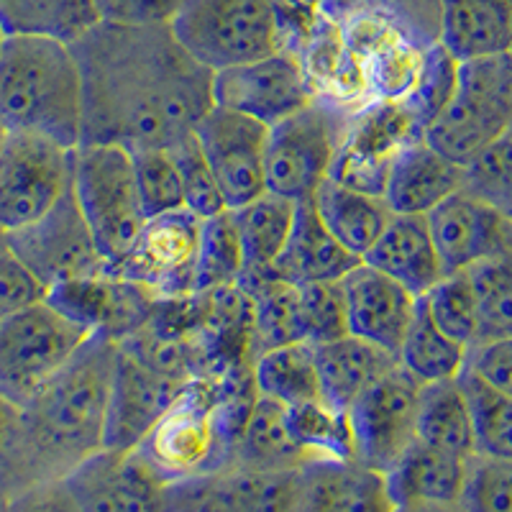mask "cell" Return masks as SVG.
<instances>
[{
    "mask_svg": "<svg viewBox=\"0 0 512 512\" xmlns=\"http://www.w3.org/2000/svg\"><path fill=\"white\" fill-rule=\"evenodd\" d=\"M423 384L405 369L392 367L349 408L354 461L384 474L415 441V420Z\"/></svg>",
    "mask_w": 512,
    "mask_h": 512,
    "instance_id": "12",
    "label": "cell"
},
{
    "mask_svg": "<svg viewBox=\"0 0 512 512\" xmlns=\"http://www.w3.org/2000/svg\"><path fill=\"white\" fill-rule=\"evenodd\" d=\"M464 369L512 397V336L472 346L466 354Z\"/></svg>",
    "mask_w": 512,
    "mask_h": 512,
    "instance_id": "48",
    "label": "cell"
},
{
    "mask_svg": "<svg viewBox=\"0 0 512 512\" xmlns=\"http://www.w3.org/2000/svg\"><path fill=\"white\" fill-rule=\"evenodd\" d=\"M62 479L82 512H162L167 482L136 448H100Z\"/></svg>",
    "mask_w": 512,
    "mask_h": 512,
    "instance_id": "16",
    "label": "cell"
},
{
    "mask_svg": "<svg viewBox=\"0 0 512 512\" xmlns=\"http://www.w3.org/2000/svg\"><path fill=\"white\" fill-rule=\"evenodd\" d=\"M134 175L146 218L175 213L185 208L180 167L172 149H144L134 152Z\"/></svg>",
    "mask_w": 512,
    "mask_h": 512,
    "instance_id": "40",
    "label": "cell"
},
{
    "mask_svg": "<svg viewBox=\"0 0 512 512\" xmlns=\"http://www.w3.org/2000/svg\"><path fill=\"white\" fill-rule=\"evenodd\" d=\"M172 152H175L177 167H180L185 210H190L192 216L203 218V221L226 213L228 205L226 198H223L221 185H218L210 164L205 162L198 141H195V134L187 141H182L180 146H175Z\"/></svg>",
    "mask_w": 512,
    "mask_h": 512,
    "instance_id": "44",
    "label": "cell"
},
{
    "mask_svg": "<svg viewBox=\"0 0 512 512\" xmlns=\"http://www.w3.org/2000/svg\"><path fill=\"white\" fill-rule=\"evenodd\" d=\"M423 300L433 323L446 336L464 344L466 349L477 344V300H474L469 274H443V280H438L425 292Z\"/></svg>",
    "mask_w": 512,
    "mask_h": 512,
    "instance_id": "39",
    "label": "cell"
},
{
    "mask_svg": "<svg viewBox=\"0 0 512 512\" xmlns=\"http://www.w3.org/2000/svg\"><path fill=\"white\" fill-rule=\"evenodd\" d=\"M75 149L34 134H8L0 149V231L44 218L72 190Z\"/></svg>",
    "mask_w": 512,
    "mask_h": 512,
    "instance_id": "9",
    "label": "cell"
},
{
    "mask_svg": "<svg viewBox=\"0 0 512 512\" xmlns=\"http://www.w3.org/2000/svg\"><path fill=\"white\" fill-rule=\"evenodd\" d=\"M251 382L256 395L272 397L287 408L320 400L318 369H315L313 344H297L269 349L251 359Z\"/></svg>",
    "mask_w": 512,
    "mask_h": 512,
    "instance_id": "34",
    "label": "cell"
},
{
    "mask_svg": "<svg viewBox=\"0 0 512 512\" xmlns=\"http://www.w3.org/2000/svg\"><path fill=\"white\" fill-rule=\"evenodd\" d=\"M456 70H459V62L441 44H433L431 49H425L413 88L405 95V100H400L405 105V111L415 118V123L423 131L446 108V103L454 95Z\"/></svg>",
    "mask_w": 512,
    "mask_h": 512,
    "instance_id": "41",
    "label": "cell"
},
{
    "mask_svg": "<svg viewBox=\"0 0 512 512\" xmlns=\"http://www.w3.org/2000/svg\"><path fill=\"white\" fill-rule=\"evenodd\" d=\"M49 290L18 262L11 249L0 254V320L47 300Z\"/></svg>",
    "mask_w": 512,
    "mask_h": 512,
    "instance_id": "46",
    "label": "cell"
},
{
    "mask_svg": "<svg viewBox=\"0 0 512 512\" xmlns=\"http://www.w3.org/2000/svg\"><path fill=\"white\" fill-rule=\"evenodd\" d=\"M103 21L95 0H0V29L6 36H47L75 44Z\"/></svg>",
    "mask_w": 512,
    "mask_h": 512,
    "instance_id": "32",
    "label": "cell"
},
{
    "mask_svg": "<svg viewBox=\"0 0 512 512\" xmlns=\"http://www.w3.org/2000/svg\"><path fill=\"white\" fill-rule=\"evenodd\" d=\"M474 198L512 216V136L505 134L464 164V187Z\"/></svg>",
    "mask_w": 512,
    "mask_h": 512,
    "instance_id": "42",
    "label": "cell"
},
{
    "mask_svg": "<svg viewBox=\"0 0 512 512\" xmlns=\"http://www.w3.org/2000/svg\"><path fill=\"white\" fill-rule=\"evenodd\" d=\"M310 0H182L169 31L205 70L221 72L300 49ZM303 52V49H300Z\"/></svg>",
    "mask_w": 512,
    "mask_h": 512,
    "instance_id": "4",
    "label": "cell"
},
{
    "mask_svg": "<svg viewBox=\"0 0 512 512\" xmlns=\"http://www.w3.org/2000/svg\"><path fill=\"white\" fill-rule=\"evenodd\" d=\"M8 497H6V492H3V489H0V507H3V502H6Z\"/></svg>",
    "mask_w": 512,
    "mask_h": 512,
    "instance_id": "54",
    "label": "cell"
},
{
    "mask_svg": "<svg viewBox=\"0 0 512 512\" xmlns=\"http://www.w3.org/2000/svg\"><path fill=\"white\" fill-rule=\"evenodd\" d=\"M359 262V256L346 251L323 226L313 198H310L297 203L290 239H287L280 259L264 274L280 277L292 285H310V282L341 280Z\"/></svg>",
    "mask_w": 512,
    "mask_h": 512,
    "instance_id": "23",
    "label": "cell"
},
{
    "mask_svg": "<svg viewBox=\"0 0 512 512\" xmlns=\"http://www.w3.org/2000/svg\"><path fill=\"white\" fill-rule=\"evenodd\" d=\"M18 415H21V408H16L11 400L0 395V459H3V454L11 446L13 436H16Z\"/></svg>",
    "mask_w": 512,
    "mask_h": 512,
    "instance_id": "49",
    "label": "cell"
},
{
    "mask_svg": "<svg viewBox=\"0 0 512 512\" xmlns=\"http://www.w3.org/2000/svg\"><path fill=\"white\" fill-rule=\"evenodd\" d=\"M459 384L472 413L474 456L512 461V397L469 369L459 374Z\"/></svg>",
    "mask_w": 512,
    "mask_h": 512,
    "instance_id": "35",
    "label": "cell"
},
{
    "mask_svg": "<svg viewBox=\"0 0 512 512\" xmlns=\"http://www.w3.org/2000/svg\"><path fill=\"white\" fill-rule=\"evenodd\" d=\"M392 512H466V510L459 505V502H443V505H438V502H423V505L395 507Z\"/></svg>",
    "mask_w": 512,
    "mask_h": 512,
    "instance_id": "50",
    "label": "cell"
},
{
    "mask_svg": "<svg viewBox=\"0 0 512 512\" xmlns=\"http://www.w3.org/2000/svg\"><path fill=\"white\" fill-rule=\"evenodd\" d=\"M346 128L349 116L344 108L320 95L295 116L274 123L264 154L267 192L295 203L313 198L323 180L331 177Z\"/></svg>",
    "mask_w": 512,
    "mask_h": 512,
    "instance_id": "8",
    "label": "cell"
},
{
    "mask_svg": "<svg viewBox=\"0 0 512 512\" xmlns=\"http://www.w3.org/2000/svg\"><path fill=\"white\" fill-rule=\"evenodd\" d=\"M341 287L351 336L364 338L397 356L413 320L418 297L364 262L341 277Z\"/></svg>",
    "mask_w": 512,
    "mask_h": 512,
    "instance_id": "19",
    "label": "cell"
},
{
    "mask_svg": "<svg viewBox=\"0 0 512 512\" xmlns=\"http://www.w3.org/2000/svg\"><path fill=\"white\" fill-rule=\"evenodd\" d=\"M236 285L249 295V364L254 356L269 349L297 344L303 338V315H300V287L272 277L251 274Z\"/></svg>",
    "mask_w": 512,
    "mask_h": 512,
    "instance_id": "29",
    "label": "cell"
},
{
    "mask_svg": "<svg viewBox=\"0 0 512 512\" xmlns=\"http://www.w3.org/2000/svg\"><path fill=\"white\" fill-rule=\"evenodd\" d=\"M300 287V315H303V338L308 344H328L349 333L346 297L341 280L310 282Z\"/></svg>",
    "mask_w": 512,
    "mask_h": 512,
    "instance_id": "43",
    "label": "cell"
},
{
    "mask_svg": "<svg viewBox=\"0 0 512 512\" xmlns=\"http://www.w3.org/2000/svg\"><path fill=\"white\" fill-rule=\"evenodd\" d=\"M3 41H6V31L0 29V52H3Z\"/></svg>",
    "mask_w": 512,
    "mask_h": 512,
    "instance_id": "53",
    "label": "cell"
},
{
    "mask_svg": "<svg viewBox=\"0 0 512 512\" xmlns=\"http://www.w3.org/2000/svg\"><path fill=\"white\" fill-rule=\"evenodd\" d=\"M466 354H469V349L446 336L433 323L431 313L425 308V300L418 297L408 333H405L400 351H397L400 367L413 374L420 384L443 382V379H456L464 372Z\"/></svg>",
    "mask_w": 512,
    "mask_h": 512,
    "instance_id": "33",
    "label": "cell"
},
{
    "mask_svg": "<svg viewBox=\"0 0 512 512\" xmlns=\"http://www.w3.org/2000/svg\"><path fill=\"white\" fill-rule=\"evenodd\" d=\"M3 505H6V502H3ZM0 510H3V507H0Z\"/></svg>",
    "mask_w": 512,
    "mask_h": 512,
    "instance_id": "56",
    "label": "cell"
},
{
    "mask_svg": "<svg viewBox=\"0 0 512 512\" xmlns=\"http://www.w3.org/2000/svg\"><path fill=\"white\" fill-rule=\"evenodd\" d=\"M459 505L466 512H512V461L472 456Z\"/></svg>",
    "mask_w": 512,
    "mask_h": 512,
    "instance_id": "45",
    "label": "cell"
},
{
    "mask_svg": "<svg viewBox=\"0 0 512 512\" xmlns=\"http://www.w3.org/2000/svg\"><path fill=\"white\" fill-rule=\"evenodd\" d=\"M118 341L95 331L18 415L11 446L0 459V489L62 479L105 443Z\"/></svg>",
    "mask_w": 512,
    "mask_h": 512,
    "instance_id": "2",
    "label": "cell"
},
{
    "mask_svg": "<svg viewBox=\"0 0 512 512\" xmlns=\"http://www.w3.org/2000/svg\"><path fill=\"white\" fill-rule=\"evenodd\" d=\"M315 100L300 49H282L256 62L213 72V103L272 128Z\"/></svg>",
    "mask_w": 512,
    "mask_h": 512,
    "instance_id": "11",
    "label": "cell"
},
{
    "mask_svg": "<svg viewBox=\"0 0 512 512\" xmlns=\"http://www.w3.org/2000/svg\"><path fill=\"white\" fill-rule=\"evenodd\" d=\"M267 136L269 126L221 105H213L195 126V141L221 185L228 210L241 208L267 192Z\"/></svg>",
    "mask_w": 512,
    "mask_h": 512,
    "instance_id": "15",
    "label": "cell"
},
{
    "mask_svg": "<svg viewBox=\"0 0 512 512\" xmlns=\"http://www.w3.org/2000/svg\"><path fill=\"white\" fill-rule=\"evenodd\" d=\"M477 300V344L512 336V251L464 269ZM474 344V346H477Z\"/></svg>",
    "mask_w": 512,
    "mask_h": 512,
    "instance_id": "36",
    "label": "cell"
},
{
    "mask_svg": "<svg viewBox=\"0 0 512 512\" xmlns=\"http://www.w3.org/2000/svg\"><path fill=\"white\" fill-rule=\"evenodd\" d=\"M297 474L226 466L164 484L162 512H292Z\"/></svg>",
    "mask_w": 512,
    "mask_h": 512,
    "instance_id": "13",
    "label": "cell"
},
{
    "mask_svg": "<svg viewBox=\"0 0 512 512\" xmlns=\"http://www.w3.org/2000/svg\"><path fill=\"white\" fill-rule=\"evenodd\" d=\"M384 474L354 459H313L300 466L292 512H392Z\"/></svg>",
    "mask_w": 512,
    "mask_h": 512,
    "instance_id": "21",
    "label": "cell"
},
{
    "mask_svg": "<svg viewBox=\"0 0 512 512\" xmlns=\"http://www.w3.org/2000/svg\"><path fill=\"white\" fill-rule=\"evenodd\" d=\"M82 77V141L128 152L175 149L213 108V72L169 24L98 21L70 44Z\"/></svg>",
    "mask_w": 512,
    "mask_h": 512,
    "instance_id": "1",
    "label": "cell"
},
{
    "mask_svg": "<svg viewBox=\"0 0 512 512\" xmlns=\"http://www.w3.org/2000/svg\"><path fill=\"white\" fill-rule=\"evenodd\" d=\"M507 134H510V136H512V126H510V131H507Z\"/></svg>",
    "mask_w": 512,
    "mask_h": 512,
    "instance_id": "55",
    "label": "cell"
},
{
    "mask_svg": "<svg viewBox=\"0 0 512 512\" xmlns=\"http://www.w3.org/2000/svg\"><path fill=\"white\" fill-rule=\"evenodd\" d=\"M8 249V233L6 231H0V254Z\"/></svg>",
    "mask_w": 512,
    "mask_h": 512,
    "instance_id": "51",
    "label": "cell"
},
{
    "mask_svg": "<svg viewBox=\"0 0 512 512\" xmlns=\"http://www.w3.org/2000/svg\"><path fill=\"white\" fill-rule=\"evenodd\" d=\"M190 384L175 382L144 367L134 354L118 344L116 372L103 448H136Z\"/></svg>",
    "mask_w": 512,
    "mask_h": 512,
    "instance_id": "18",
    "label": "cell"
},
{
    "mask_svg": "<svg viewBox=\"0 0 512 512\" xmlns=\"http://www.w3.org/2000/svg\"><path fill=\"white\" fill-rule=\"evenodd\" d=\"M438 44L456 62L512 52V0H441Z\"/></svg>",
    "mask_w": 512,
    "mask_h": 512,
    "instance_id": "25",
    "label": "cell"
},
{
    "mask_svg": "<svg viewBox=\"0 0 512 512\" xmlns=\"http://www.w3.org/2000/svg\"><path fill=\"white\" fill-rule=\"evenodd\" d=\"M415 441L461 456V459H472V413H469V402L461 390L459 377L423 384L418 420H415Z\"/></svg>",
    "mask_w": 512,
    "mask_h": 512,
    "instance_id": "31",
    "label": "cell"
},
{
    "mask_svg": "<svg viewBox=\"0 0 512 512\" xmlns=\"http://www.w3.org/2000/svg\"><path fill=\"white\" fill-rule=\"evenodd\" d=\"M72 195L111 272L149 221L136 187L131 152L116 144L77 146L72 159Z\"/></svg>",
    "mask_w": 512,
    "mask_h": 512,
    "instance_id": "6",
    "label": "cell"
},
{
    "mask_svg": "<svg viewBox=\"0 0 512 512\" xmlns=\"http://www.w3.org/2000/svg\"><path fill=\"white\" fill-rule=\"evenodd\" d=\"M313 205L333 239L359 259L372 249L395 216L382 195L344 185L333 177L315 190Z\"/></svg>",
    "mask_w": 512,
    "mask_h": 512,
    "instance_id": "27",
    "label": "cell"
},
{
    "mask_svg": "<svg viewBox=\"0 0 512 512\" xmlns=\"http://www.w3.org/2000/svg\"><path fill=\"white\" fill-rule=\"evenodd\" d=\"M0 123L77 149L82 77L70 44L47 36H6L0 52Z\"/></svg>",
    "mask_w": 512,
    "mask_h": 512,
    "instance_id": "3",
    "label": "cell"
},
{
    "mask_svg": "<svg viewBox=\"0 0 512 512\" xmlns=\"http://www.w3.org/2000/svg\"><path fill=\"white\" fill-rule=\"evenodd\" d=\"M241 269H244V262H241V246L231 210L203 221L198 256L192 267L190 295H203L216 287L236 285Z\"/></svg>",
    "mask_w": 512,
    "mask_h": 512,
    "instance_id": "37",
    "label": "cell"
},
{
    "mask_svg": "<svg viewBox=\"0 0 512 512\" xmlns=\"http://www.w3.org/2000/svg\"><path fill=\"white\" fill-rule=\"evenodd\" d=\"M200 233L203 218L192 216L185 208L149 218L131 251L105 274L144 287L154 297L190 295Z\"/></svg>",
    "mask_w": 512,
    "mask_h": 512,
    "instance_id": "14",
    "label": "cell"
},
{
    "mask_svg": "<svg viewBox=\"0 0 512 512\" xmlns=\"http://www.w3.org/2000/svg\"><path fill=\"white\" fill-rule=\"evenodd\" d=\"M49 300L29 305L0 320V395L16 408L26 402L93 336Z\"/></svg>",
    "mask_w": 512,
    "mask_h": 512,
    "instance_id": "7",
    "label": "cell"
},
{
    "mask_svg": "<svg viewBox=\"0 0 512 512\" xmlns=\"http://www.w3.org/2000/svg\"><path fill=\"white\" fill-rule=\"evenodd\" d=\"M0 512H82L64 479H47L18 489Z\"/></svg>",
    "mask_w": 512,
    "mask_h": 512,
    "instance_id": "47",
    "label": "cell"
},
{
    "mask_svg": "<svg viewBox=\"0 0 512 512\" xmlns=\"http://www.w3.org/2000/svg\"><path fill=\"white\" fill-rule=\"evenodd\" d=\"M287 425L310 459H354L349 415L328 408L323 400L287 408Z\"/></svg>",
    "mask_w": 512,
    "mask_h": 512,
    "instance_id": "38",
    "label": "cell"
},
{
    "mask_svg": "<svg viewBox=\"0 0 512 512\" xmlns=\"http://www.w3.org/2000/svg\"><path fill=\"white\" fill-rule=\"evenodd\" d=\"M461 187L464 167L438 154L423 136H418L400 146L390 159L379 195L397 216H428Z\"/></svg>",
    "mask_w": 512,
    "mask_h": 512,
    "instance_id": "20",
    "label": "cell"
},
{
    "mask_svg": "<svg viewBox=\"0 0 512 512\" xmlns=\"http://www.w3.org/2000/svg\"><path fill=\"white\" fill-rule=\"evenodd\" d=\"M512 126V52L459 62L451 100L423 139L456 164H469Z\"/></svg>",
    "mask_w": 512,
    "mask_h": 512,
    "instance_id": "5",
    "label": "cell"
},
{
    "mask_svg": "<svg viewBox=\"0 0 512 512\" xmlns=\"http://www.w3.org/2000/svg\"><path fill=\"white\" fill-rule=\"evenodd\" d=\"M295 208V200L264 192L251 203L231 210L241 246V262H244L241 277L269 272L272 264L280 259L295 223Z\"/></svg>",
    "mask_w": 512,
    "mask_h": 512,
    "instance_id": "30",
    "label": "cell"
},
{
    "mask_svg": "<svg viewBox=\"0 0 512 512\" xmlns=\"http://www.w3.org/2000/svg\"><path fill=\"white\" fill-rule=\"evenodd\" d=\"M313 461L292 436L287 405L256 395L233 446V464L254 472H287Z\"/></svg>",
    "mask_w": 512,
    "mask_h": 512,
    "instance_id": "28",
    "label": "cell"
},
{
    "mask_svg": "<svg viewBox=\"0 0 512 512\" xmlns=\"http://www.w3.org/2000/svg\"><path fill=\"white\" fill-rule=\"evenodd\" d=\"M6 136H8V128L0 123V149H3V144H6Z\"/></svg>",
    "mask_w": 512,
    "mask_h": 512,
    "instance_id": "52",
    "label": "cell"
},
{
    "mask_svg": "<svg viewBox=\"0 0 512 512\" xmlns=\"http://www.w3.org/2000/svg\"><path fill=\"white\" fill-rule=\"evenodd\" d=\"M8 249L47 290L108 272L72 190L47 216L8 233Z\"/></svg>",
    "mask_w": 512,
    "mask_h": 512,
    "instance_id": "10",
    "label": "cell"
},
{
    "mask_svg": "<svg viewBox=\"0 0 512 512\" xmlns=\"http://www.w3.org/2000/svg\"><path fill=\"white\" fill-rule=\"evenodd\" d=\"M433 244L443 274L464 272L474 264L512 251V216L459 190L428 213Z\"/></svg>",
    "mask_w": 512,
    "mask_h": 512,
    "instance_id": "17",
    "label": "cell"
},
{
    "mask_svg": "<svg viewBox=\"0 0 512 512\" xmlns=\"http://www.w3.org/2000/svg\"><path fill=\"white\" fill-rule=\"evenodd\" d=\"M466 464L469 459L413 441L390 472H384L387 497L395 507L459 502L466 482Z\"/></svg>",
    "mask_w": 512,
    "mask_h": 512,
    "instance_id": "26",
    "label": "cell"
},
{
    "mask_svg": "<svg viewBox=\"0 0 512 512\" xmlns=\"http://www.w3.org/2000/svg\"><path fill=\"white\" fill-rule=\"evenodd\" d=\"M361 262L400 282L415 297H423L438 280H443L441 259L425 216L395 213L372 249L361 256Z\"/></svg>",
    "mask_w": 512,
    "mask_h": 512,
    "instance_id": "22",
    "label": "cell"
},
{
    "mask_svg": "<svg viewBox=\"0 0 512 512\" xmlns=\"http://www.w3.org/2000/svg\"><path fill=\"white\" fill-rule=\"evenodd\" d=\"M320 400L338 413L349 408L379 377L397 367V356L359 336H346L313 346Z\"/></svg>",
    "mask_w": 512,
    "mask_h": 512,
    "instance_id": "24",
    "label": "cell"
}]
</instances>
